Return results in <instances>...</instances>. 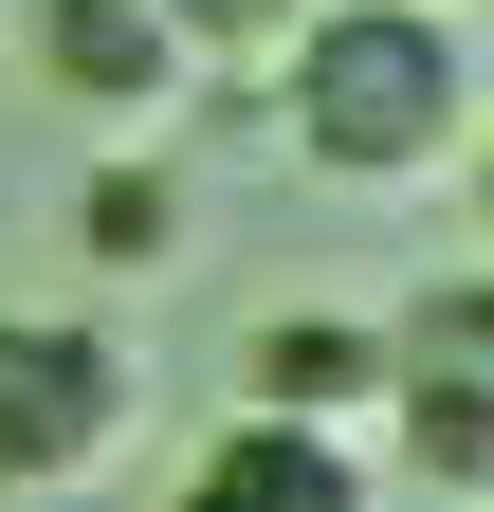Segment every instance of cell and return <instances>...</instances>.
Returning a JSON list of instances; mask_svg holds the SVG:
<instances>
[{"instance_id":"obj_4","label":"cell","mask_w":494,"mask_h":512,"mask_svg":"<svg viewBox=\"0 0 494 512\" xmlns=\"http://www.w3.org/2000/svg\"><path fill=\"white\" fill-rule=\"evenodd\" d=\"M385 384H403V330L385 311H257L238 330V403H293V421H385Z\"/></svg>"},{"instance_id":"obj_9","label":"cell","mask_w":494,"mask_h":512,"mask_svg":"<svg viewBox=\"0 0 494 512\" xmlns=\"http://www.w3.org/2000/svg\"><path fill=\"white\" fill-rule=\"evenodd\" d=\"M458 165H476V256H494V110H476V147H458Z\"/></svg>"},{"instance_id":"obj_8","label":"cell","mask_w":494,"mask_h":512,"mask_svg":"<svg viewBox=\"0 0 494 512\" xmlns=\"http://www.w3.org/2000/svg\"><path fill=\"white\" fill-rule=\"evenodd\" d=\"M183 37H202V74H275L293 55V19H312V0H165Z\"/></svg>"},{"instance_id":"obj_6","label":"cell","mask_w":494,"mask_h":512,"mask_svg":"<svg viewBox=\"0 0 494 512\" xmlns=\"http://www.w3.org/2000/svg\"><path fill=\"white\" fill-rule=\"evenodd\" d=\"M183 476H202V494H257V512H348L366 494V439L348 421H293V403H238Z\"/></svg>"},{"instance_id":"obj_10","label":"cell","mask_w":494,"mask_h":512,"mask_svg":"<svg viewBox=\"0 0 494 512\" xmlns=\"http://www.w3.org/2000/svg\"><path fill=\"white\" fill-rule=\"evenodd\" d=\"M458 19H494V0H458Z\"/></svg>"},{"instance_id":"obj_7","label":"cell","mask_w":494,"mask_h":512,"mask_svg":"<svg viewBox=\"0 0 494 512\" xmlns=\"http://www.w3.org/2000/svg\"><path fill=\"white\" fill-rule=\"evenodd\" d=\"M74 256H92V275H165V256H183V183L110 147V165L74 183Z\"/></svg>"},{"instance_id":"obj_2","label":"cell","mask_w":494,"mask_h":512,"mask_svg":"<svg viewBox=\"0 0 494 512\" xmlns=\"http://www.w3.org/2000/svg\"><path fill=\"white\" fill-rule=\"evenodd\" d=\"M147 439V366L92 311H0V494H74Z\"/></svg>"},{"instance_id":"obj_5","label":"cell","mask_w":494,"mask_h":512,"mask_svg":"<svg viewBox=\"0 0 494 512\" xmlns=\"http://www.w3.org/2000/svg\"><path fill=\"white\" fill-rule=\"evenodd\" d=\"M366 458H385L403 494H494V366H403L385 384V421H366Z\"/></svg>"},{"instance_id":"obj_3","label":"cell","mask_w":494,"mask_h":512,"mask_svg":"<svg viewBox=\"0 0 494 512\" xmlns=\"http://www.w3.org/2000/svg\"><path fill=\"white\" fill-rule=\"evenodd\" d=\"M19 55H37V92L92 110V128H165L183 74H202V37H183L165 0H19Z\"/></svg>"},{"instance_id":"obj_1","label":"cell","mask_w":494,"mask_h":512,"mask_svg":"<svg viewBox=\"0 0 494 512\" xmlns=\"http://www.w3.org/2000/svg\"><path fill=\"white\" fill-rule=\"evenodd\" d=\"M275 128L312 183H440L476 147V19L458 0H312L275 55Z\"/></svg>"}]
</instances>
